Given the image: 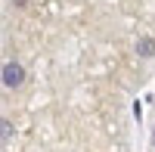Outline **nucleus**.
I'll list each match as a JSON object with an SVG mask.
<instances>
[{"mask_svg":"<svg viewBox=\"0 0 155 152\" xmlns=\"http://www.w3.org/2000/svg\"><path fill=\"white\" fill-rule=\"evenodd\" d=\"M12 3H19V6H22V3H25V0H12Z\"/></svg>","mask_w":155,"mask_h":152,"instance_id":"4","label":"nucleus"},{"mask_svg":"<svg viewBox=\"0 0 155 152\" xmlns=\"http://www.w3.org/2000/svg\"><path fill=\"white\" fill-rule=\"evenodd\" d=\"M25 81V68L19 65V62H6L3 65V84L6 87H19Z\"/></svg>","mask_w":155,"mask_h":152,"instance_id":"1","label":"nucleus"},{"mask_svg":"<svg viewBox=\"0 0 155 152\" xmlns=\"http://www.w3.org/2000/svg\"><path fill=\"white\" fill-rule=\"evenodd\" d=\"M137 53L140 56H155V41L152 37H140L137 41Z\"/></svg>","mask_w":155,"mask_h":152,"instance_id":"2","label":"nucleus"},{"mask_svg":"<svg viewBox=\"0 0 155 152\" xmlns=\"http://www.w3.org/2000/svg\"><path fill=\"white\" fill-rule=\"evenodd\" d=\"M152 140H155V134H152Z\"/></svg>","mask_w":155,"mask_h":152,"instance_id":"5","label":"nucleus"},{"mask_svg":"<svg viewBox=\"0 0 155 152\" xmlns=\"http://www.w3.org/2000/svg\"><path fill=\"white\" fill-rule=\"evenodd\" d=\"M0 127H3L0 134H3V143H6V140H9V134H12V124H9V121H3V124H0Z\"/></svg>","mask_w":155,"mask_h":152,"instance_id":"3","label":"nucleus"}]
</instances>
